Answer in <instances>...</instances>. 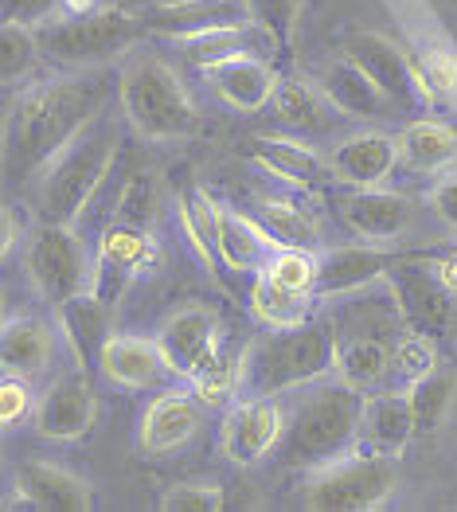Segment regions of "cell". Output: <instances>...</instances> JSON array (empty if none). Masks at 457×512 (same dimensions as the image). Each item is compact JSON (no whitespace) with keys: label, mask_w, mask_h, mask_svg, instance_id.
<instances>
[{"label":"cell","mask_w":457,"mask_h":512,"mask_svg":"<svg viewBox=\"0 0 457 512\" xmlns=\"http://www.w3.org/2000/svg\"><path fill=\"white\" fill-rule=\"evenodd\" d=\"M106 90L75 75L43 79L20 90L4 122V157L16 172H40L67 141H75L98 114Z\"/></svg>","instance_id":"obj_1"},{"label":"cell","mask_w":457,"mask_h":512,"mask_svg":"<svg viewBox=\"0 0 457 512\" xmlns=\"http://www.w3.org/2000/svg\"><path fill=\"white\" fill-rule=\"evenodd\" d=\"M360 423H364V391L344 384L340 376L317 380L301 387L278 458L290 470H321L360 446Z\"/></svg>","instance_id":"obj_2"},{"label":"cell","mask_w":457,"mask_h":512,"mask_svg":"<svg viewBox=\"0 0 457 512\" xmlns=\"http://www.w3.org/2000/svg\"><path fill=\"white\" fill-rule=\"evenodd\" d=\"M125 126L149 145H172L200 129V110L180 71L161 55H133L118 71Z\"/></svg>","instance_id":"obj_3"},{"label":"cell","mask_w":457,"mask_h":512,"mask_svg":"<svg viewBox=\"0 0 457 512\" xmlns=\"http://www.w3.org/2000/svg\"><path fill=\"white\" fill-rule=\"evenodd\" d=\"M114 161H118V129L106 118H94L36 176V208L43 219L79 223V215L90 208V200L106 184Z\"/></svg>","instance_id":"obj_4"},{"label":"cell","mask_w":457,"mask_h":512,"mask_svg":"<svg viewBox=\"0 0 457 512\" xmlns=\"http://www.w3.org/2000/svg\"><path fill=\"white\" fill-rule=\"evenodd\" d=\"M333 329L309 321L297 329H270L243 348V395H286L336 372ZM239 395V399H243Z\"/></svg>","instance_id":"obj_5"},{"label":"cell","mask_w":457,"mask_h":512,"mask_svg":"<svg viewBox=\"0 0 457 512\" xmlns=\"http://www.w3.org/2000/svg\"><path fill=\"white\" fill-rule=\"evenodd\" d=\"M36 36H40L43 59L51 67L94 71V67L125 59L145 36V20H141V12H129L118 4H98L79 16H59V20L43 24L36 28Z\"/></svg>","instance_id":"obj_6"},{"label":"cell","mask_w":457,"mask_h":512,"mask_svg":"<svg viewBox=\"0 0 457 512\" xmlns=\"http://www.w3.org/2000/svg\"><path fill=\"white\" fill-rule=\"evenodd\" d=\"M399 493V462L368 446L348 450L321 470H309L301 505L309 512H372Z\"/></svg>","instance_id":"obj_7"},{"label":"cell","mask_w":457,"mask_h":512,"mask_svg":"<svg viewBox=\"0 0 457 512\" xmlns=\"http://www.w3.org/2000/svg\"><path fill=\"white\" fill-rule=\"evenodd\" d=\"M24 274L36 290V298L51 309L59 301L75 298L90 290L94 282V255L83 247L75 223H55L40 219L24 243Z\"/></svg>","instance_id":"obj_8"},{"label":"cell","mask_w":457,"mask_h":512,"mask_svg":"<svg viewBox=\"0 0 457 512\" xmlns=\"http://www.w3.org/2000/svg\"><path fill=\"white\" fill-rule=\"evenodd\" d=\"M286 423H290V411L274 395H243L223 411L219 454L239 470H254L282 446Z\"/></svg>","instance_id":"obj_9"},{"label":"cell","mask_w":457,"mask_h":512,"mask_svg":"<svg viewBox=\"0 0 457 512\" xmlns=\"http://www.w3.org/2000/svg\"><path fill=\"white\" fill-rule=\"evenodd\" d=\"M161 266V243L153 239V227H133V223H110L102 235H98V247H94V282L90 290L102 294L110 305H118L125 290L153 274Z\"/></svg>","instance_id":"obj_10"},{"label":"cell","mask_w":457,"mask_h":512,"mask_svg":"<svg viewBox=\"0 0 457 512\" xmlns=\"http://www.w3.org/2000/svg\"><path fill=\"white\" fill-rule=\"evenodd\" d=\"M344 55L391 98V106H399L407 114H422L434 102V90L426 86L418 63L395 40H387L379 32H364V36H356L348 43Z\"/></svg>","instance_id":"obj_11"},{"label":"cell","mask_w":457,"mask_h":512,"mask_svg":"<svg viewBox=\"0 0 457 512\" xmlns=\"http://www.w3.org/2000/svg\"><path fill=\"white\" fill-rule=\"evenodd\" d=\"M153 341L165 356L168 372L188 384L196 372H204L211 360L223 352L219 348L223 329H219V317L211 313L208 305H180L157 325Z\"/></svg>","instance_id":"obj_12"},{"label":"cell","mask_w":457,"mask_h":512,"mask_svg":"<svg viewBox=\"0 0 457 512\" xmlns=\"http://www.w3.org/2000/svg\"><path fill=\"white\" fill-rule=\"evenodd\" d=\"M208 419V403L192 391V387H168L161 391L145 411H141V423H137V450L145 458H165L172 450L188 446L200 427Z\"/></svg>","instance_id":"obj_13"},{"label":"cell","mask_w":457,"mask_h":512,"mask_svg":"<svg viewBox=\"0 0 457 512\" xmlns=\"http://www.w3.org/2000/svg\"><path fill=\"white\" fill-rule=\"evenodd\" d=\"M94 419H98V395H94L86 368L75 364L71 372H63L59 380L47 384V391L36 403L32 427L47 442H79L90 434Z\"/></svg>","instance_id":"obj_14"},{"label":"cell","mask_w":457,"mask_h":512,"mask_svg":"<svg viewBox=\"0 0 457 512\" xmlns=\"http://www.w3.org/2000/svg\"><path fill=\"white\" fill-rule=\"evenodd\" d=\"M387 290H391L395 309H399L407 329H422L430 337L450 333V325H454V294L442 286V278L430 266L399 262L387 274Z\"/></svg>","instance_id":"obj_15"},{"label":"cell","mask_w":457,"mask_h":512,"mask_svg":"<svg viewBox=\"0 0 457 512\" xmlns=\"http://www.w3.org/2000/svg\"><path fill=\"white\" fill-rule=\"evenodd\" d=\"M415 212L418 208L411 204V196L387 192L383 184H379V188H352V192L340 200V219L348 223V231H352L356 239L383 243V247H395L399 239L411 235Z\"/></svg>","instance_id":"obj_16"},{"label":"cell","mask_w":457,"mask_h":512,"mask_svg":"<svg viewBox=\"0 0 457 512\" xmlns=\"http://www.w3.org/2000/svg\"><path fill=\"white\" fill-rule=\"evenodd\" d=\"M403 258L395 247L383 243H348V247H329L321 251V278H317V294L325 298H344V294H360L375 282H387V274L399 266Z\"/></svg>","instance_id":"obj_17"},{"label":"cell","mask_w":457,"mask_h":512,"mask_svg":"<svg viewBox=\"0 0 457 512\" xmlns=\"http://www.w3.org/2000/svg\"><path fill=\"white\" fill-rule=\"evenodd\" d=\"M141 20H145V36L184 43L223 24H243L250 20V8L247 0H161L149 4Z\"/></svg>","instance_id":"obj_18"},{"label":"cell","mask_w":457,"mask_h":512,"mask_svg":"<svg viewBox=\"0 0 457 512\" xmlns=\"http://www.w3.org/2000/svg\"><path fill=\"white\" fill-rule=\"evenodd\" d=\"M399 165V141L379 129H360L336 141L329 153V176L348 188H379Z\"/></svg>","instance_id":"obj_19"},{"label":"cell","mask_w":457,"mask_h":512,"mask_svg":"<svg viewBox=\"0 0 457 512\" xmlns=\"http://www.w3.org/2000/svg\"><path fill=\"white\" fill-rule=\"evenodd\" d=\"M94 364L106 376V384L122 387V391H149L165 376H172L157 341L153 337H133V333H110Z\"/></svg>","instance_id":"obj_20"},{"label":"cell","mask_w":457,"mask_h":512,"mask_svg":"<svg viewBox=\"0 0 457 512\" xmlns=\"http://www.w3.org/2000/svg\"><path fill=\"white\" fill-rule=\"evenodd\" d=\"M12 493L24 509L36 512H86L90 485L75 470L55 462H24L12 477Z\"/></svg>","instance_id":"obj_21"},{"label":"cell","mask_w":457,"mask_h":512,"mask_svg":"<svg viewBox=\"0 0 457 512\" xmlns=\"http://www.w3.org/2000/svg\"><path fill=\"white\" fill-rule=\"evenodd\" d=\"M110 325H114V305L102 294H94V290H83V294L55 305L59 341L67 344V352L75 356L79 368H86L90 360H98L102 344L110 337Z\"/></svg>","instance_id":"obj_22"},{"label":"cell","mask_w":457,"mask_h":512,"mask_svg":"<svg viewBox=\"0 0 457 512\" xmlns=\"http://www.w3.org/2000/svg\"><path fill=\"white\" fill-rule=\"evenodd\" d=\"M415 434H418V423L407 391H372V395H364L360 446L399 458L411 446Z\"/></svg>","instance_id":"obj_23"},{"label":"cell","mask_w":457,"mask_h":512,"mask_svg":"<svg viewBox=\"0 0 457 512\" xmlns=\"http://www.w3.org/2000/svg\"><path fill=\"white\" fill-rule=\"evenodd\" d=\"M55 356V333L40 317H24V313H8L4 329H0V368L4 376H24V380H40L51 368Z\"/></svg>","instance_id":"obj_24"},{"label":"cell","mask_w":457,"mask_h":512,"mask_svg":"<svg viewBox=\"0 0 457 512\" xmlns=\"http://www.w3.org/2000/svg\"><path fill=\"white\" fill-rule=\"evenodd\" d=\"M211 90L223 106H231L235 114H258V110H270V98L278 90V71L262 59V55H243L227 67H215L208 75Z\"/></svg>","instance_id":"obj_25"},{"label":"cell","mask_w":457,"mask_h":512,"mask_svg":"<svg viewBox=\"0 0 457 512\" xmlns=\"http://www.w3.org/2000/svg\"><path fill=\"white\" fill-rule=\"evenodd\" d=\"M317 86L325 90V98H329V106H333L336 114L356 118V122H379V118H387V110H391V98H387L348 55L329 63L325 75L317 79Z\"/></svg>","instance_id":"obj_26"},{"label":"cell","mask_w":457,"mask_h":512,"mask_svg":"<svg viewBox=\"0 0 457 512\" xmlns=\"http://www.w3.org/2000/svg\"><path fill=\"white\" fill-rule=\"evenodd\" d=\"M399 165L418 176L457 169V129L442 118H415L399 129Z\"/></svg>","instance_id":"obj_27"},{"label":"cell","mask_w":457,"mask_h":512,"mask_svg":"<svg viewBox=\"0 0 457 512\" xmlns=\"http://www.w3.org/2000/svg\"><path fill=\"white\" fill-rule=\"evenodd\" d=\"M250 161L266 176L290 184V188H301L309 192L321 176H325V161L313 145L305 141H293V137H250Z\"/></svg>","instance_id":"obj_28"},{"label":"cell","mask_w":457,"mask_h":512,"mask_svg":"<svg viewBox=\"0 0 457 512\" xmlns=\"http://www.w3.org/2000/svg\"><path fill=\"white\" fill-rule=\"evenodd\" d=\"M274 251H278V243L262 223L235 212L231 204H219V258L231 274H250L254 278L270 262Z\"/></svg>","instance_id":"obj_29"},{"label":"cell","mask_w":457,"mask_h":512,"mask_svg":"<svg viewBox=\"0 0 457 512\" xmlns=\"http://www.w3.org/2000/svg\"><path fill=\"white\" fill-rule=\"evenodd\" d=\"M258 36H266L254 20H243V24H223V28H211V32H200L192 40L180 43V55L196 67L211 75L215 67H227L243 55H258ZM270 40V36H266Z\"/></svg>","instance_id":"obj_30"},{"label":"cell","mask_w":457,"mask_h":512,"mask_svg":"<svg viewBox=\"0 0 457 512\" xmlns=\"http://www.w3.org/2000/svg\"><path fill=\"white\" fill-rule=\"evenodd\" d=\"M395 372V352L379 337H340L336 341V372L344 384L356 391L372 395L387 384V376Z\"/></svg>","instance_id":"obj_31"},{"label":"cell","mask_w":457,"mask_h":512,"mask_svg":"<svg viewBox=\"0 0 457 512\" xmlns=\"http://www.w3.org/2000/svg\"><path fill=\"white\" fill-rule=\"evenodd\" d=\"M176 215H180V227H184L192 251L208 266V274H219V262H223L219 258V200L204 192L200 184H188L176 196Z\"/></svg>","instance_id":"obj_32"},{"label":"cell","mask_w":457,"mask_h":512,"mask_svg":"<svg viewBox=\"0 0 457 512\" xmlns=\"http://www.w3.org/2000/svg\"><path fill=\"white\" fill-rule=\"evenodd\" d=\"M317 301L321 298L290 294V290L274 286V282L262 278V274H254V282H250V313H254V321H262L266 329H297V325H309Z\"/></svg>","instance_id":"obj_33"},{"label":"cell","mask_w":457,"mask_h":512,"mask_svg":"<svg viewBox=\"0 0 457 512\" xmlns=\"http://www.w3.org/2000/svg\"><path fill=\"white\" fill-rule=\"evenodd\" d=\"M270 110H274V118L286 129L305 133V129L325 126V118H329L333 106H329V98H325L321 86L301 83V79H282L278 90H274V98H270Z\"/></svg>","instance_id":"obj_34"},{"label":"cell","mask_w":457,"mask_h":512,"mask_svg":"<svg viewBox=\"0 0 457 512\" xmlns=\"http://www.w3.org/2000/svg\"><path fill=\"white\" fill-rule=\"evenodd\" d=\"M258 274H262V278H270L274 286L290 290V294H301V298H321V294H317V278H321V251H313V247H278Z\"/></svg>","instance_id":"obj_35"},{"label":"cell","mask_w":457,"mask_h":512,"mask_svg":"<svg viewBox=\"0 0 457 512\" xmlns=\"http://www.w3.org/2000/svg\"><path fill=\"white\" fill-rule=\"evenodd\" d=\"M407 395H411V407H415L418 430H438L446 423V415H450V407L457 399V372L438 364L430 376L407 384Z\"/></svg>","instance_id":"obj_36"},{"label":"cell","mask_w":457,"mask_h":512,"mask_svg":"<svg viewBox=\"0 0 457 512\" xmlns=\"http://www.w3.org/2000/svg\"><path fill=\"white\" fill-rule=\"evenodd\" d=\"M262 227L274 235L278 247H313V251H321V227H317V219L305 212V208H297L293 200L266 196L262 200Z\"/></svg>","instance_id":"obj_37"},{"label":"cell","mask_w":457,"mask_h":512,"mask_svg":"<svg viewBox=\"0 0 457 512\" xmlns=\"http://www.w3.org/2000/svg\"><path fill=\"white\" fill-rule=\"evenodd\" d=\"M40 59H43V47L36 28L4 20V28H0V83L12 90V86H20L24 79H32V71H36Z\"/></svg>","instance_id":"obj_38"},{"label":"cell","mask_w":457,"mask_h":512,"mask_svg":"<svg viewBox=\"0 0 457 512\" xmlns=\"http://www.w3.org/2000/svg\"><path fill=\"white\" fill-rule=\"evenodd\" d=\"M165 208V192H161V176L153 169H137L118 192L114 204V219L118 223H133V227H153L157 215Z\"/></svg>","instance_id":"obj_39"},{"label":"cell","mask_w":457,"mask_h":512,"mask_svg":"<svg viewBox=\"0 0 457 512\" xmlns=\"http://www.w3.org/2000/svg\"><path fill=\"white\" fill-rule=\"evenodd\" d=\"M188 387L208 403V411L211 407H231V403L243 395V352H239V356L219 352L204 372H196V376L188 380Z\"/></svg>","instance_id":"obj_40"},{"label":"cell","mask_w":457,"mask_h":512,"mask_svg":"<svg viewBox=\"0 0 457 512\" xmlns=\"http://www.w3.org/2000/svg\"><path fill=\"white\" fill-rule=\"evenodd\" d=\"M395 372H399V380H407V384H415L422 376H430L442 360H438V344L430 333H422V329H407L399 341H395Z\"/></svg>","instance_id":"obj_41"},{"label":"cell","mask_w":457,"mask_h":512,"mask_svg":"<svg viewBox=\"0 0 457 512\" xmlns=\"http://www.w3.org/2000/svg\"><path fill=\"white\" fill-rule=\"evenodd\" d=\"M250 20L270 36L274 47H290L297 20L305 12V0H247Z\"/></svg>","instance_id":"obj_42"},{"label":"cell","mask_w":457,"mask_h":512,"mask_svg":"<svg viewBox=\"0 0 457 512\" xmlns=\"http://www.w3.org/2000/svg\"><path fill=\"white\" fill-rule=\"evenodd\" d=\"M161 512H219L223 489L215 481H176L161 493Z\"/></svg>","instance_id":"obj_43"},{"label":"cell","mask_w":457,"mask_h":512,"mask_svg":"<svg viewBox=\"0 0 457 512\" xmlns=\"http://www.w3.org/2000/svg\"><path fill=\"white\" fill-rule=\"evenodd\" d=\"M36 403H40V395H36L32 380L4 376V384H0V427H4V434H12V430H20L24 423H32Z\"/></svg>","instance_id":"obj_44"},{"label":"cell","mask_w":457,"mask_h":512,"mask_svg":"<svg viewBox=\"0 0 457 512\" xmlns=\"http://www.w3.org/2000/svg\"><path fill=\"white\" fill-rule=\"evenodd\" d=\"M418 71H422L426 86L434 90V98L457 102V55L442 51V47H426L418 59Z\"/></svg>","instance_id":"obj_45"},{"label":"cell","mask_w":457,"mask_h":512,"mask_svg":"<svg viewBox=\"0 0 457 512\" xmlns=\"http://www.w3.org/2000/svg\"><path fill=\"white\" fill-rule=\"evenodd\" d=\"M0 12L12 24L43 28V24H51V20L63 16V0H0Z\"/></svg>","instance_id":"obj_46"},{"label":"cell","mask_w":457,"mask_h":512,"mask_svg":"<svg viewBox=\"0 0 457 512\" xmlns=\"http://www.w3.org/2000/svg\"><path fill=\"white\" fill-rule=\"evenodd\" d=\"M426 204H430V212L438 215L446 227L457 231V169L442 172V176L434 180V188L426 192Z\"/></svg>","instance_id":"obj_47"},{"label":"cell","mask_w":457,"mask_h":512,"mask_svg":"<svg viewBox=\"0 0 457 512\" xmlns=\"http://www.w3.org/2000/svg\"><path fill=\"white\" fill-rule=\"evenodd\" d=\"M28 235H32V227H28V223L20 219V212L8 204V208H4V258L16 255V247H24Z\"/></svg>","instance_id":"obj_48"},{"label":"cell","mask_w":457,"mask_h":512,"mask_svg":"<svg viewBox=\"0 0 457 512\" xmlns=\"http://www.w3.org/2000/svg\"><path fill=\"white\" fill-rule=\"evenodd\" d=\"M430 270L442 278V286H446V290L457 298V247H454V251H446V255L430 258Z\"/></svg>","instance_id":"obj_49"},{"label":"cell","mask_w":457,"mask_h":512,"mask_svg":"<svg viewBox=\"0 0 457 512\" xmlns=\"http://www.w3.org/2000/svg\"><path fill=\"white\" fill-rule=\"evenodd\" d=\"M90 8H98V0H63V16H79Z\"/></svg>","instance_id":"obj_50"}]
</instances>
